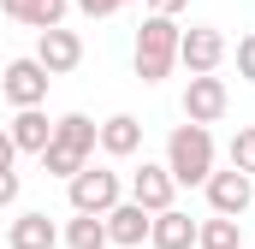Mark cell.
Instances as JSON below:
<instances>
[{
	"mask_svg": "<svg viewBox=\"0 0 255 249\" xmlns=\"http://www.w3.org/2000/svg\"><path fill=\"white\" fill-rule=\"evenodd\" d=\"M125 0H77V12H89V18H113Z\"/></svg>",
	"mask_w": 255,
	"mask_h": 249,
	"instance_id": "44dd1931",
	"label": "cell"
},
{
	"mask_svg": "<svg viewBox=\"0 0 255 249\" xmlns=\"http://www.w3.org/2000/svg\"><path fill=\"white\" fill-rule=\"evenodd\" d=\"M101 220H107V244L136 249V244H148V220H154V214H148L142 202H125V196H119V202H113Z\"/></svg>",
	"mask_w": 255,
	"mask_h": 249,
	"instance_id": "9c48e42d",
	"label": "cell"
},
{
	"mask_svg": "<svg viewBox=\"0 0 255 249\" xmlns=\"http://www.w3.org/2000/svg\"><path fill=\"white\" fill-rule=\"evenodd\" d=\"M36 60L48 65L54 77L77 71V65H83V36H77V30H60V24H54V30H42V42H36Z\"/></svg>",
	"mask_w": 255,
	"mask_h": 249,
	"instance_id": "30bf717a",
	"label": "cell"
},
{
	"mask_svg": "<svg viewBox=\"0 0 255 249\" xmlns=\"http://www.w3.org/2000/svg\"><path fill=\"white\" fill-rule=\"evenodd\" d=\"M101 154H113V160H130L136 148H142V119H130V113H113V119L101 124Z\"/></svg>",
	"mask_w": 255,
	"mask_h": 249,
	"instance_id": "4fadbf2b",
	"label": "cell"
},
{
	"mask_svg": "<svg viewBox=\"0 0 255 249\" xmlns=\"http://www.w3.org/2000/svg\"><path fill=\"white\" fill-rule=\"evenodd\" d=\"M232 166H238V172H250V178H255V124H244V130L232 136Z\"/></svg>",
	"mask_w": 255,
	"mask_h": 249,
	"instance_id": "d6986e66",
	"label": "cell"
},
{
	"mask_svg": "<svg viewBox=\"0 0 255 249\" xmlns=\"http://www.w3.org/2000/svg\"><path fill=\"white\" fill-rule=\"evenodd\" d=\"M184 6H190V0H148V12H166V18H178Z\"/></svg>",
	"mask_w": 255,
	"mask_h": 249,
	"instance_id": "603a6c76",
	"label": "cell"
},
{
	"mask_svg": "<svg viewBox=\"0 0 255 249\" xmlns=\"http://www.w3.org/2000/svg\"><path fill=\"white\" fill-rule=\"evenodd\" d=\"M148 244L154 249H196V220L178 214V208H160L148 220Z\"/></svg>",
	"mask_w": 255,
	"mask_h": 249,
	"instance_id": "7c38bea8",
	"label": "cell"
},
{
	"mask_svg": "<svg viewBox=\"0 0 255 249\" xmlns=\"http://www.w3.org/2000/svg\"><path fill=\"white\" fill-rule=\"evenodd\" d=\"M226 107H232L226 77H214V71H190V83H184V119L214 124V119H226Z\"/></svg>",
	"mask_w": 255,
	"mask_h": 249,
	"instance_id": "8992f818",
	"label": "cell"
},
{
	"mask_svg": "<svg viewBox=\"0 0 255 249\" xmlns=\"http://www.w3.org/2000/svg\"><path fill=\"white\" fill-rule=\"evenodd\" d=\"M65 196H71V214H107V208L119 202V172L83 160V166L65 178Z\"/></svg>",
	"mask_w": 255,
	"mask_h": 249,
	"instance_id": "277c9868",
	"label": "cell"
},
{
	"mask_svg": "<svg viewBox=\"0 0 255 249\" xmlns=\"http://www.w3.org/2000/svg\"><path fill=\"white\" fill-rule=\"evenodd\" d=\"M178 18H166V12H148L142 18V30H136V77L142 83H160V77H172V65H178Z\"/></svg>",
	"mask_w": 255,
	"mask_h": 249,
	"instance_id": "7a4b0ae2",
	"label": "cell"
},
{
	"mask_svg": "<svg viewBox=\"0 0 255 249\" xmlns=\"http://www.w3.org/2000/svg\"><path fill=\"white\" fill-rule=\"evenodd\" d=\"M220 60H226V36L214 24H190L178 36V65L184 71H220Z\"/></svg>",
	"mask_w": 255,
	"mask_h": 249,
	"instance_id": "ba28073f",
	"label": "cell"
},
{
	"mask_svg": "<svg viewBox=\"0 0 255 249\" xmlns=\"http://www.w3.org/2000/svg\"><path fill=\"white\" fill-rule=\"evenodd\" d=\"M12 154H18V142H12V130H0V166H12Z\"/></svg>",
	"mask_w": 255,
	"mask_h": 249,
	"instance_id": "cb8c5ba5",
	"label": "cell"
},
{
	"mask_svg": "<svg viewBox=\"0 0 255 249\" xmlns=\"http://www.w3.org/2000/svg\"><path fill=\"white\" fill-rule=\"evenodd\" d=\"M65 244L71 249H107V220H101V214H77V220L65 226Z\"/></svg>",
	"mask_w": 255,
	"mask_h": 249,
	"instance_id": "ac0fdd59",
	"label": "cell"
},
{
	"mask_svg": "<svg viewBox=\"0 0 255 249\" xmlns=\"http://www.w3.org/2000/svg\"><path fill=\"white\" fill-rule=\"evenodd\" d=\"M65 6H71V0H0V12H6L12 24H30V30H54L65 18Z\"/></svg>",
	"mask_w": 255,
	"mask_h": 249,
	"instance_id": "2e32d148",
	"label": "cell"
},
{
	"mask_svg": "<svg viewBox=\"0 0 255 249\" xmlns=\"http://www.w3.org/2000/svg\"><path fill=\"white\" fill-rule=\"evenodd\" d=\"M95 136H101V124H95V119L65 113V119L54 124V142L42 148V172H48V178H71V172L95 154Z\"/></svg>",
	"mask_w": 255,
	"mask_h": 249,
	"instance_id": "6da1fadb",
	"label": "cell"
},
{
	"mask_svg": "<svg viewBox=\"0 0 255 249\" xmlns=\"http://www.w3.org/2000/svg\"><path fill=\"white\" fill-rule=\"evenodd\" d=\"M6 130H12L18 154H42V148L54 142V124H48V113H42V107H18V119L6 124Z\"/></svg>",
	"mask_w": 255,
	"mask_h": 249,
	"instance_id": "5bb4252c",
	"label": "cell"
},
{
	"mask_svg": "<svg viewBox=\"0 0 255 249\" xmlns=\"http://www.w3.org/2000/svg\"><path fill=\"white\" fill-rule=\"evenodd\" d=\"M12 202H18V172L0 166V208H12Z\"/></svg>",
	"mask_w": 255,
	"mask_h": 249,
	"instance_id": "7402d4cb",
	"label": "cell"
},
{
	"mask_svg": "<svg viewBox=\"0 0 255 249\" xmlns=\"http://www.w3.org/2000/svg\"><path fill=\"white\" fill-rule=\"evenodd\" d=\"M202 190H208V208H214V214H232V220H244L250 202H255V178L238 172V166H232V172H208Z\"/></svg>",
	"mask_w": 255,
	"mask_h": 249,
	"instance_id": "52a82bcc",
	"label": "cell"
},
{
	"mask_svg": "<svg viewBox=\"0 0 255 249\" xmlns=\"http://www.w3.org/2000/svg\"><path fill=\"white\" fill-rule=\"evenodd\" d=\"M238 77H250V83H255V30L238 42Z\"/></svg>",
	"mask_w": 255,
	"mask_h": 249,
	"instance_id": "ffe728a7",
	"label": "cell"
},
{
	"mask_svg": "<svg viewBox=\"0 0 255 249\" xmlns=\"http://www.w3.org/2000/svg\"><path fill=\"white\" fill-rule=\"evenodd\" d=\"M166 172H172L178 184H202V178L214 172V136H208V124L184 119L166 136Z\"/></svg>",
	"mask_w": 255,
	"mask_h": 249,
	"instance_id": "3957f363",
	"label": "cell"
},
{
	"mask_svg": "<svg viewBox=\"0 0 255 249\" xmlns=\"http://www.w3.org/2000/svg\"><path fill=\"white\" fill-rule=\"evenodd\" d=\"M172 190H178V178H172L166 166H154V160H142V166L130 172V202H142L148 214L172 208Z\"/></svg>",
	"mask_w": 255,
	"mask_h": 249,
	"instance_id": "8fae6325",
	"label": "cell"
},
{
	"mask_svg": "<svg viewBox=\"0 0 255 249\" xmlns=\"http://www.w3.org/2000/svg\"><path fill=\"white\" fill-rule=\"evenodd\" d=\"M48 83H54V71L36 60V54H30V60H12L0 71V95H6L12 107H42V101H48Z\"/></svg>",
	"mask_w": 255,
	"mask_h": 249,
	"instance_id": "5b68a950",
	"label": "cell"
},
{
	"mask_svg": "<svg viewBox=\"0 0 255 249\" xmlns=\"http://www.w3.org/2000/svg\"><path fill=\"white\" fill-rule=\"evenodd\" d=\"M125 6H130V0H125Z\"/></svg>",
	"mask_w": 255,
	"mask_h": 249,
	"instance_id": "d4e9b609",
	"label": "cell"
},
{
	"mask_svg": "<svg viewBox=\"0 0 255 249\" xmlns=\"http://www.w3.org/2000/svg\"><path fill=\"white\" fill-rule=\"evenodd\" d=\"M6 244L12 249H54L60 244V226H54L48 214H18V220L6 226Z\"/></svg>",
	"mask_w": 255,
	"mask_h": 249,
	"instance_id": "9a60e30c",
	"label": "cell"
},
{
	"mask_svg": "<svg viewBox=\"0 0 255 249\" xmlns=\"http://www.w3.org/2000/svg\"><path fill=\"white\" fill-rule=\"evenodd\" d=\"M196 249H244V232L232 214H214V220H196Z\"/></svg>",
	"mask_w": 255,
	"mask_h": 249,
	"instance_id": "e0dca14e",
	"label": "cell"
}]
</instances>
